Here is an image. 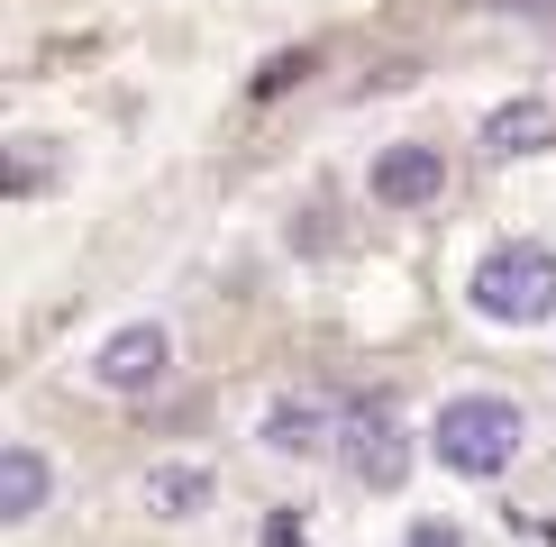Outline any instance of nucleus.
Wrapping results in <instances>:
<instances>
[{"label": "nucleus", "instance_id": "obj_1", "mask_svg": "<svg viewBox=\"0 0 556 547\" xmlns=\"http://www.w3.org/2000/svg\"><path fill=\"white\" fill-rule=\"evenodd\" d=\"M520 438H529V420H520V402H502V393H456V402H438V420H429V456L447 474H511L520 466Z\"/></svg>", "mask_w": 556, "mask_h": 547}, {"label": "nucleus", "instance_id": "obj_7", "mask_svg": "<svg viewBox=\"0 0 556 547\" xmlns=\"http://www.w3.org/2000/svg\"><path fill=\"white\" fill-rule=\"evenodd\" d=\"M46 493H55V466H46V456L18 438L10 456H0V511H10V520H37Z\"/></svg>", "mask_w": 556, "mask_h": 547}, {"label": "nucleus", "instance_id": "obj_5", "mask_svg": "<svg viewBox=\"0 0 556 547\" xmlns=\"http://www.w3.org/2000/svg\"><path fill=\"white\" fill-rule=\"evenodd\" d=\"M365 192H375V211H420V201L447 192V147H429V137L383 147L375 165H365Z\"/></svg>", "mask_w": 556, "mask_h": 547}, {"label": "nucleus", "instance_id": "obj_8", "mask_svg": "<svg viewBox=\"0 0 556 547\" xmlns=\"http://www.w3.org/2000/svg\"><path fill=\"white\" fill-rule=\"evenodd\" d=\"M547 137H556V110L547 101H502L493 119H483V147H493V155H539Z\"/></svg>", "mask_w": 556, "mask_h": 547}, {"label": "nucleus", "instance_id": "obj_2", "mask_svg": "<svg viewBox=\"0 0 556 547\" xmlns=\"http://www.w3.org/2000/svg\"><path fill=\"white\" fill-rule=\"evenodd\" d=\"M466 302H475V319H493V329H547L556 319V246L502 238L493 256L466 274Z\"/></svg>", "mask_w": 556, "mask_h": 547}, {"label": "nucleus", "instance_id": "obj_3", "mask_svg": "<svg viewBox=\"0 0 556 547\" xmlns=\"http://www.w3.org/2000/svg\"><path fill=\"white\" fill-rule=\"evenodd\" d=\"M338 466L356 474L365 493H392L410 474V438L392 420V402H338Z\"/></svg>", "mask_w": 556, "mask_h": 547}, {"label": "nucleus", "instance_id": "obj_9", "mask_svg": "<svg viewBox=\"0 0 556 547\" xmlns=\"http://www.w3.org/2000/svg\"><path fill=\"white\" fill-rule=\"evenodd\" d=\"M147 501L165 520H192V511H211V474H201V466H155L147 474Z\"/></svg>", "mask_w": 556, "mask_h": 547}, {"label": "nucleus", "instance_id": "obj_10", "mask_svg": "<svg viewBox=\"0 0 556 547\" xmlns=\"http://www.w3.org/2000/svg\"><path fill=\"white\" fill-rule=\"evenodd\" d=\"M402 547H466V530H456V520H410Z\"/></svg>", "mask_w": 556, "mask_h": 547}, {"label": "nucleus", "instance_id": "obj_4", "mask_svg": "<svg viewBox=\"0 0 556 547\" xmlns=\"http://www.w3.org/2000/svg\"><path fill=\"white\" fill-rule=\"evenodd\" d=\"M165 374H174V338L155 329V319H128V329H110L101 347H91V383H101V393H155Z\"/></svg>", "mask_w": 556, "mask_h": 547}, {"label": "nucleus", "instance_id": "obj_6", "mask_svg": "<svg viewBox=\"0 0 556 547\" xmlns=\"http://www.w3.org/2000/svg\"><path fill=\"white\" fill-rule=\"evenodd\" d=\"M265 447L274 456H338V402H274L265 410Z\"/></svg>", "mask_w": 556, "mask_h": 547}]
</instances>
